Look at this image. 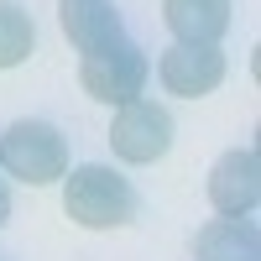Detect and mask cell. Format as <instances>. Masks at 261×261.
Instances as JSON below:
<instances>
[{
    "instance_id": "obj_1",
    "label": "cell",
    "mask_w": 261,
    "mask_h": 261,
    "mask_svg": "<svg viewBox=\"0 0 261 261\" xmlns=\"http://www.w3.org/2000/svg\"><path fill=\"white\" fill-rule=\"evenodd\" d=\"M63 209L84 230H120V225L136 220V188L115 167L84 162L73 172H63Z\"/></svg>"
},
{
    "instance_id": "obj_2",
    "label": "cell",
    "mask_w": 261,
    "mask_h": 261,
    "mask_svg": "<svg viewBox=\"0 0 261 261\" xmlns=\"http://www.w3.org/2000/svg\"><path fill=\"white\" fill-rule=\"evenodd\" d=\"M0 167L11 172L21 183H58L63 172H68V141H63V130L47 125V120H16L6 125V136H0Z\"/></svg>"
},
{
    "instance_id": "obj_3",
    "label": "cell",
    "mask_w": 261,
    "mask_h": 261,
    "mask_svg": "<svg viewBox=\"0 0 261 261\" xmlns=\"http://www.w3.org/2000/svg\"><path fill=\"white\" fill-rule=\"evenodd\" d=\"M146 79H151V63H146V53L136 47V42H115V47L84 53V63H79L84 94L99 99V105H110V110L141 99L146 94Z\"/></svg>"
},
{
    "instance_id": "obj_4",
    "label": "cell",
    "mask_w": 261,
    "mask_h": 261,
    "mask_svg": "<svg viewBox=\"0 0 261 261\" xmlns=\"http://www.w3.org/2000/svg\"><path fill=\"white\" fill-rule=\"evenodd\" d=\"M110 146H115L120 162H136V167L157 162V157H167V146H172V115L162 110L157 99L120 105L115 120H110Z\"/></svg>"
},
{
    "instance_id": "obj_5",
    "label": "cell",
    "mask_w": 261,
    "mask_h": 261,
    "mask_svg": "<svg viewBox=\"0 0 261 261\" xmlns=\"http://www.w3.org/2000/svg\"><path fill=\"white\" fill-rule=\"evenodd\" d=\"M261 199V157L256 146H230L209 167V204L220 220H251Z\"/></svg>"
},
{
    "instance_id": "obj_6",
    "label": "cell",
    "mask_w": 261,
    "mask_h": 261,
    "mask_svg": "<svg viewBox=\"0 0 261 261\" xmlns=\"http://www.w3.org/2000/svg\"><path fill=\"white\" fill-rule=\"evenodd\" d=\"M157 79L178 99H204L225 79V53L220 47H193V42H172L162 53V63H157Z\"/></svg>"
},
{
    "instance_id": "obj_7",
    "label": "cell",
    "mask_w": 261,
    "mask_h": 261,
    "mask_svg": "<svg viewBox=\"0 0 261 261\" xmlns=\"http://www.w3.org/2000/svg\"><path fill=\"white\" fill-rule=\"evenodd\" d=\"M58 21H63V37L79 53H99V47L125 42V21L115 11V0H63Z\"/></svg>"
},
{
    "instance_id": "obj_8",
    "label": "cell",
    "mask_w": 261,
    "mask_h": 261,
    "mask_svg": "<svg viewBox=\"0 0 261 261\" xmlns=\"http://www.w3.org/2000/svg\"><path fill=\"white\" fill-rule=\"evenodd\" d=\"M162 21L178 42L220 47V37L230 32V0H162Z\"/></svg>"
},
{
    "instance_id": "obj_9",
    "label": "cell",
    "mask_w": 261,
    "mask_h": 261,
    "mask_svg": "<svg viewBox=\"0 0 261 261\" xmlns=\"http://www.w3.org/2000/svg\"><path fill=\"white\" fill-rule=\"evenodd\" d=\"M193 261H261V235L251 220H209L193 241Z\"/></svg>"
},
{
    "instance_id": "obj_10",
    "label": "cell",
    "mask_w": 261,
    "mask_h": 261,
    "mask_svg": "<svg viewBox=\"0 0 261 261\" xmlns=\"http://www.w3.org/2000/svg\"><path fill=\"white\" fill-rule=\"evenodd\" d=\"M37 53V27L16 0H0V68H16Z\"/></svg>"
},
{
    "instance_id": "obj_11",
    "label": "cell",
    "mask_w": 261,
    "mask_h": 261,
    "mask_svg": "<svg viewBox=\"0 0 261 261\" xmlns=\"http://www.w3.org/2000/svg\"><path fill=\"white\" fill-rule=\"evenodd\" d=\"M6 220H11V193L0 188V225H6Z\"/></svg>"
}]
</instances>
